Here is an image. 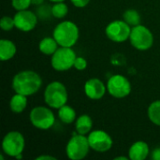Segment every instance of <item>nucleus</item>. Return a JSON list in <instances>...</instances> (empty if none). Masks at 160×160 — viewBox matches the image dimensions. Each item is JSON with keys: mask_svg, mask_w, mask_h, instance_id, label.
<instances>
[{"mask_svg": "<svg viewBox=\"0 0 160 160\" xmlns=\"http://www.w3.org/2000/svg\"><path fill=\"white\" fill-rule=\"evenodd\" d=\"M107 90L111 96L116 98L128 97L131 92V84L129 81L123 75H112L107 82Z\"/></svg>", "mask_w": 160, "mask_h": 160, "instance_id": "9", "label": "nucleus"}, {"mask_svg": "<svg viewBox=\"0 0 160 160\" xmlns=\"http://www.w3.org/2000/svg\"><path fill=\"white\" fill-rule=\"evenodd\" d=\"M77 70L79 71H82V70H84L86 68H87V61L83 58V57H80V56H77L76 59H75V62H74V66H73Z\"/></svg>", "mask_w": 160, "mask_h": 160, "instance_id": "25", "label": "nucleus"}, {"mask_svg": "<svg viewBox=\"0 0 160 160\" xmlns=\"http://www.w3.org/2000/svg\"><path fill=\"white\" fill-rule=\"evenodd\" d=\"M147 115L154 125L160 127V100L154 101L150 104L147 110Z\"/></svg>", "mask_w": 160, "mask_h": 160, "instance_id": "20", "label": "nucleus"}, {"mask_svg": "<svg viewBox=\"0 0 160 160\" xmlns=\"http://www.w3.org/2000/svg\"><path fill=\"white\" fill-rule=\"evenodd\" d=\"M70 1L77 8H84L90 2V0H70Z\"/></svg>", "mask_w": 160, "mask_h": 160, "instance_id": "26", "label": "nucleus"}, {"mask_svg": "<svg viewBox=\"0 0 160 160\" xmlns=\"http://www.w3.org/2000/svg\"><path fill=\"white\" fill-rule=\"evenodd\" d=\"M17 52L16 45L9 39L0 40V59L1 61H8L11 59Z\"/></svg>", "mask_w": 160, "mask_h": 160, "instance_id": "15", "label": "nucleus"}, {"mask_svg": "<svg viewBox=\"0 0 160 160\" xmlns=\"http://www.w3.org/2000/svg\"><path fill=\"white\" fill-rule=\"evenodd\" d=\"M13 19L15 27L22 32H29L33 30L38 22V15L27 9L17 11L13 16Z\"/></svg>", "mask_w": 160, "mask_h": 160, "instance_id": "12", "label": "nucleus"}, {"mask_svg": "<svg viewBox=\"0 0 160 160\" xmlns=\"http://www.w3.org/2000/svg\"><path fill=\"white\" fill-rule=\"evenodd\" d=\"M129 40L135 49L139 51H146L153 46L154 36L146 26L139 24L131 28Z\"/></svg>", "mask_w": 160, "mask_h": 160, "instance_id": "5", "label": "nucleus"}, {"mask_svg": "<svg viewBox=\"0 0 160 160\" xmlns=\"http://www.w3.org/2000/svg\"><path fill=\"white\" fill-rule=\"evenodd\" d=\"M58 117L60 121L66 125L72 124L76 119V112L75 110L67 104L58 109Z\"/></svg>", "mask_w": 160, "mask_h": 160, "instance_id": "19", "label": "nucleus"}, {"mask_svg": "<svg viewBox=\"0 0 160 160\" xmlns=\"http://www.w3.org/2000/svg\"><path fill=\"white\" fill-rule=\"evenodd\" d=\"M131 28L132 27L129 24H128L124 20L123 21L117 20L110 22L107 25L105 29V33L107 37L113 42L121 43V42H125L129 38Z\"/></svg>", "mask_w": 160, "mask_h": 160, "instance_id": "10", "label": "nucleus"}, {"mask_svg": "<svg viewBox=\"0 0 160 160\" xmlns=\"http://www.w3.org/2000/svg\"><path fill=\"white\" fill-rule=\"evenodd\" d=\"M52 37L61 47H72L79 38V28L76 23L70 21H64L58 23L52 33Z\"/></svg>", "mask_w": 160, "mask_h": 160, "instance_id": "2", "label": "nucleus"}, {"mask_svg": "<svg viewBox=\"0 0 160 160\" xmlns=\"http://www.w3.org/2000/svg\"><path fill=\"white\" fill-rule=\"evenodd\" d=\"M25 147V141L23 135L19 131H10L5 135L2 141L3 152L11 158H16L22 154Z\"/></svg>", "mask_w": 160, "mask_h": 160, "instance_id": "6", "label": "nucleus"}, {"mask_svg": "<svg viewBox=\"0 0 160 160\" xmlns=\"http://www.w3.org/2000/svg\"><path fill=\"white\" fill-rule=\"evenodd\" d=\"M151 158L153 160H160V147L156 148L152 154H151Z\"/></svg>", "mask_w": 160, "mask_h": 160, "instance_id": "27", "label": "nucleus"}, {"mask_svg": "<svg viewBox=\"0 0 160 160\" xmlns=\"http://www.w3.org/2000/svg\"><path fill=\"white\" fill-rule=\"evenodd\" d=\"M0 26L4 31H9L15 26L14 19L9 16H4L0 21Z\"/></svg>", "mask_w": 160, "mask_h": 160, "instance_id": "24", "label": "nucleus"}, {"mask_svg": "<svg viewBox=\"0 0 160 160\" xmlns=\"http://www.w3.org/2000/svg\"><path fill=\"white\" fill-rule=\"evenodd\" d=\"M32 4V0H11V5L17 11L27 9Z\"/></svg>", "mask_w": 160, "mask_h": 160, "instance_id": "23", "label": "nucleus"}, {"mask_svg": "<svg viewBox=\"0 0 160 160\" xmlns=\"http://www.w3.org/2000/svg\"><path fill=\"white\" fill-rule=\"evenodd\" d=\"M29 119L35 128L41 130H47L51 128L55 122V117L52 111L44 106L33 108L30 112Z\"/></svg>", "mask_w": 160, "mask_h": 160, "instance_id": "8", "label": "nucleus"}, {"mask_svg": "<svg viewBox=\"0 0 160 160\" xmlns=\"http://www.w3.org/2000/svg\"><path fill=\"white\" fill-rule=\"evenodd\" d=\"M124 21L131 27L141 24V15L136 9H128L123 14Z\"/></svg>", "mask_w": 160, "mask_h": 160, "instance_id": "21", "label": "nucleus"}, {"mask_svg": "<svg viewBox=\"0 0 160 160\" xmlns=\"http://www.w3.org/2000/svg\"><path fill=\"white\" fill-rule=\"evenodd\" d=\"M16 159H21V158H22V154H21V155H18L16 158H15Z\"/></svg>", "mask_w": 160, "mask_h": 160, "instance_id": "32", "label": "nucleus"}, {"mask_svg": "<svg viewBox=\"0 0 160 160\" xmlns=\"http://www.w3.org/2000/svg\"><path fill=\"white\" fill-rule=\"evenodd\" d=\"M89 149L90 145L88 138L84 135L74 134L67 144L66 153L69 159L81 160L88 155Z\"/></svg>", "mask_w": 160, "mask_h": 160, "instance_id": "4", "label": "nucleus"}, {"mask_svg": "<svg viewBox=\"0 0 160 160\" xmlns=\"http://www.w3.org/2000/svg\"><path fill=\"white\" fill-rule=\"evenodd\" d=\"M76 53L71 47H61L52 55L51 64L56 71H67L74 66Z\"/></svg>", "mask_w": 160, "mask_h": 160, "instance_id": "7", "label": "nucleus"}, {"mask_svg": "<svg viewBox=\"0 0 160 160\" xmlns=\"http://www.w3.org/2000/svg\"><path fill=\"white\" fill-rule=\"evenodd\" d=\"M27 106V98L26 96L16 93L12 96L9 101V107L12 112L14 113H21L22 112Z\"/></svg>", "mask_w": 160, "mask_h": 160, "instance_id": "17", "label": "nucleus"}, {"mask_svg": "<svg viewBox=\"0 0 160 160\" xmlns=\"http://www.w3.org/2000/svg\"><path fill=\"white\" fill-rule=\"evenodd\" d=\"M68 96L66 86L60 82H50L44 91V100L52 109H59L67 104Z\"/></svg>", "mask_w": 160, "mask_h": 160, "instance_id": "3", "label": "nucleus"}, {"mask_svg": "<svg viewBox=\"0 0 160 160\" xmlns=\"http://www.w3.org/2000/svg\"><path fill=\"white\" fill-rule=\"evenodd\" d=\"M93 127V121L91 117L87 114H82L76 119L75 122V129L78 134L86 135L90 133Z\"/></svg>", "mask_w": 160, "mask_h": 160, "instance_id": "16", "label": "nucleus"}, {"mask_svg": "<svg viewBox=\"0 0 160 160\" xmlns=\"http://www.w3.org/2000/svg\"><path fill=\"white\" fill-rule=\"evenodd\" d=\"M58 46H59V44L57 43V41L54 39L53 37L52 38L47 37V38H42L39 41L38 49L43 54L52 55L58 49Z\"/></svg>", "mask_w": 160, "mask_h": 160, "instance_id": "18", "label": "nucleus"}, {"mask_svg": "<svg viewBox=\"0 0 160 160\" xmlns=\"http://www.w3.org/2000/svg\"><path fill=\"white\" fill-rule=\"evenodd\" d=\"M56 160V158L52 157V156H47V155H42V156H39L38 158H36V160Z\"/></svg>", "mask_w": 160, "mask_h": 160, "instance_id": "28", "label": "nucleus"}, {"mask_svg": "<svg viewBox=\"0 0 160 160\" xmlns=\"http://www.w3.org/2000/svg\"><path fill=\"white\" fill-rule=\"evenodd\" d=\"M149 156V146L145 142L139 141L134 142L128 151V157L131 160H144Z\"/></svg>", "mask_w": 160, "mask_h": 160, "instance_id": "14", "label": "nucleus"}, {"mask_svg": "<svg viewBox=\"0 0 160 160\" xmlns=\"http://www.w3.org/2000/svg\"><path fill=\"white\" fill-rule=\"evenodd\" d=\"M107 86L97 78L89 79L84 84V92L85 95L93 100H98L102 98L106 93Z\"/></svg>", "mask_w": 160, "mask_h": 160, "instance_id": "13", "label": "nucleus"}, {"mask_svg": "<svg viewBox=\"0 0 160 160\" xmlns=\"http://www.w3.org/2000/svg\"><path fill=\"white\" fill-rule=\"evenodd\" d=\"M51 2H53V3H58V2H64L65 0H50Z\"/></svg>", "mask_w": 160, "mask_h": 160, "instance_id": "31", "label": "nucleus"}, {"mask_svg": "<svg viewBox=\"0 0 160 160\" xmlns=\"http://www.w3.org/2000/svg\"><path fill=\"white\" fill-rule=\"evenodd\" d=\"M12 89L15 93L26 97L36 94L42 85V79L33 70H22L17 73L12 79Z\"/></svg>", "mask_w": 160, "mask_h": 160, "instance_id": "1", "label": "nucleus"}, {"mask_svg": "<svg viewBox=\"0 0 160 160\" xmlns=\"http://www.w3.org/2000/svg\"><path fill=\"white\" fill-rule=\"evenodd\" d=\"M68 13V7L64 2L54 3L52 7V14L56 19H63Z\"/></svg>", "mask_w": 160, "mask_h": 160, "instance_id": "22", "label": "nucleus"}, {"mask_svg": "<svg viewBox=\"0 0 160 160\" xmlns=\"http://www.w3.org/2000/svg\"><path fill=\"white\" fill-rule=\"evenodd\" d=\"M87 138L90 148L98 153H105L109 151L113 143L112 137L107 132L100 129L91 131Z\"/></svg>", "mask_w": 160, "mask_h": 160, "instance_id": "11", "label": "nucleus"}, {"mask_svg": "<svg viewBox=\"0 0 160 160\" xmlns=\"http://www.w3.org/2000/svg\"><path fill=\"white\" fill-rule=\"evenodd\" d=\"M114 160H128V158H126V157H117V158H115Z\"/></svg>", "mask_w": 160, "mask_h": 160, "instance_id": "30", "label": "nucleus"}, {"mask_svg": "<svg viewBox=\"0 0 160 160\" xmlns=\"http://www.w3.org/2000/svg\"><path fill=\"white\" fill-rule=\"evenodd\" d=\"M44 0H32V4L36 6H40L43 3Z\"/></svg>", "mask_w": 160, "mask_h": 160, "instance_id": "29", "label": "nucleus"}]
</instances>
